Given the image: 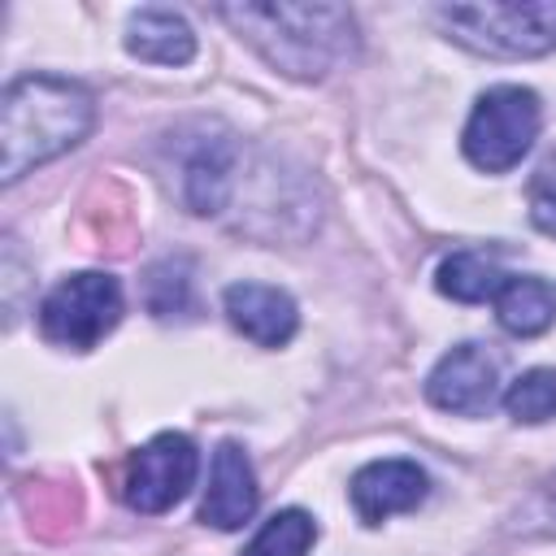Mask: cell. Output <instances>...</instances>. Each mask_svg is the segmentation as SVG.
Here are the masks:
<instances>
[{
  "label": "cell",
  "instance_id": "obj_2",
  "mask_svg": "<svg viewBox=\"0 0 556 556\" xmlns=\"http://www.w3.org/2000/svg\"><path fill=\"white\" fill-rule=\"evenodd\" d=\"M96 126V100L83 83L26 74L9 83L0 104V178L17 182L35 165L70 152Z\"/></svg>",
  "mask_w": 556,
  "mask_h": 556
},
{
  "label": "cell",
  "instance_id": "obj_18",
  "mask_svg": "<svg viewBox=\"0 0 556 556\" xmlns=\"http://www.w3.org/2000/svg\"><path fill=\"white\" fill-rule=\"evenodd\" d=\"M530 217L543 235H556V165H543L530 182Z\"/></svg>",
  "mask_w": 556,
  "mask_h": 556
},
{
  "label": "cell",
  "instance_id": "obj_5",
  "mask_svg": "<svg viewBox=\"0 0 556 556\" xmlns=\"http://www.w3.org/2000/svg\"><path fill=\"white\" fill-rule=\"evenodd\" d=\"M122 321V287L113 274L83 269L61 278L39 304V334L56 348L87 352Z\"/></svg>",
  "mask_w": 556,
  "mask_h": 556
},
{
  "label": "cell",
  "instance_id": "obj_19",
  "mask_svg": "<svg viewBox=\"0 0 556 556\" xmlns=\"http://www.w3.org/2000/svg\"><path fill=\"white\" fill-rule=\"evenodd\" d=\"M547 495H552V517H556V482L547 486Z\"/></svg>",
  "mask_w": 556,
  "mask_h": 556
},
{
  "label": "cell",
  "instance_id": "obj_13",
  "mask_svg": "<svg viewBox=\"0 0 556 556\" xmlns=\"http://www.w3.org/2000/svg\"><path fill=\"white\" fill-rule=\"evenodd\" d=\"M491 304H495L500 326L517 339H530V334H543L547 326H556V282L552 278L508 274Z\"/></svg>",
  "mask_w": 556,
  "mask_h": 556
},
{
  "label": "cell",
  "instance_id": "obj_8",
  "mask_svg": "<svg viewBox=\"0 0 556 556\" xmlns=\"http://www.w3.org/2000/svg\"><path fill=\"white\" fill-rule=\"evenodd\" d=\"M430 491V478L417 460L391 456V460H369L352 473V508L365 526H382L395 513H413Z\"/></svg>",
  "mask_w": 556,
  "mask_h": 556
},
{
  "label": "cell",
  "instance_id": "obj_6",
  "mask_svg": "<svg viewBox=\"0 0 556 556\" xmlns=\"http://www.w3.org/2000/svg\"><path fill=\"white\" fill-rule=\"evenodd\" d=\"M195 469H200V456H195V443L187 434H156L148 439L143 447L130 452L126 460V473H122V500L135 508V513H169L195 482Z\"/></svg>",
  "mask_w": 556,
  "mask_h": 556
},
{
  "label": "cell",
  "instance_id": "obj_1",
  "mask_svg": "<svg viewBox=\"0 0 556 556\" xmlns=\"http://www.w3.org/2000/svg\"><path fill=\"white\" fill-rule=\"evenodd\" d=\"M217 17L300 83L326 78L356 52V22L343 4H222Z\"/></svg>",
  "mask_w": 556,
  "mask_h": 556
},
{
  "label": "cell",
  "instance_id": "obj_9",
  "mask_svg": "<svg viewBox=\"0 0 556 556\" xmlns=\"http://www.w3.org/2000/svg\"><path fill=\"white\" fill-rule=\"evenodd\" d=\"M222 308H226V321L256 348H282L300 326L295 300L269 282H230L222 295Z\"/></svg>",
  "mask_w": 556,
  "mask_h": 556
},
{
  "label": "cell",
  "instance_id": "obj_14",
  "mask_svg": "<svg viewBox=\"0 0 556 556\" xmlns=\"http://www.w3.org/2000/svg\"><path fill=\"white\" fill-rule=\"evenodd\" d=\"M504 269L495 261V252H452L439 261L434 269V287L460 304H482V300H495V291L504 287Z\"/></svg>",
  "mask_w": 556,
  "mask_h": 556
},
{
  "label": "cell",
  "instance_id": "obj_11",
  "mask_svg": "<svg viewBox=\"0 0 556 556\" xmlns=\"http://www.w3.org/2000/svg\"><path fill=\"white\" fill-rule=\"evenodd\" d=\"M239 187V148L235 139H204L187 165H182V195L191 204V213L200 217H217Z\"/></svg>",
  "mask_w": 556,
  "mask_h": 556
},
{
  "label": "cell",
  "instance_id": "obj_17",
  "mask_svg": "<svg viewBox=\"0 0 556 556\" xmlns=\"http://www.w3.org/2000/svg\"><path fill=\"white\" fill-rule=\"evenodd\" d=\"M143 304L156 317H178L191 308V278L182 261H156L143 278Z\"/></svg>",
  "mask_w": 556,
  "mask_h": 556
},
{
  "label": "cell",
  "instance_id": "obj_16",
  "mask_svg": "<svg viewBox=\"0 0 556 556\" xmlns=\"http://www.w3.org/2000/svg\"><path fill=\"white\" fill-rule=\"evenodd\" d=\"M504 408L521 426H543L556 417V369H526L521 378L508 382Z\"/></svg>",
  "mask_w": 556,
  "mask_h": 556
},
{
  "label": "cell",
  "instance_id": "obj_12",
  "mask_svg": "<svg viewBox=\"0 0 556 556\" xmlns=\"http://www.w3.org/2000/svg\"><path fill=\"white\" fill-rule=\"evenodd\" d=\"M126 52L152 65H187L195 56V30L174 9H135L126 22Z\"/></svg>",
  "mask_w": 556,
  "mask_h": 556
},
{
  "label": "cell",
  "instance_id": "obj_4",
  "mask_svg": "<svg viewBox=\"0 0 556 556\" xmlns=\"http://www.w3.org/2000/svg\"><path fill=\"white\" fill-rule=\"evenodd\" d=\"M539 122H543L539 96L530 87L500 83V87H486L473 100V113L465 122L460 148H465L469 165H478L486 174H504L534 148Z\"/></svg>",
  "mask_w": 556,
  "mask_h": 556
},
{
  "label": "cell",
  "instance_id": "obj_7",
  "mask_svg": "<svg viewBox=\"0 0 556 556\" xmlns=\"http://www.w3.org/2000/svg\"><path fill=\"white\" fill-rule=\"evenodd\" d=\"M500 395V361L482 343H456L426 378V400L456 417H486Z\"/></svg>",
  "mask_w": 556,
  "mask_h": 556
},
{
  "label": "cell",
  "instance_id": "obj_10",
  "mask_svg": "<svg viewBox=\"0 0 556 556\" xmlns=\"http://www.w3.org/2000/svg\"><path fill=\"white\" fill-rule=\"evenodd\" d=\"M256 473L252 460L239 443H222L213 452V469H208V491L200 500V521L213 530H239L248 526V517L256 513Z\"/></svg>",
  "mask_w": 556,
  "mask_h": 556
},
{
  "label": "cell",
  "instance_id": "obj_3",
  "mask_svg": "<svg viewBox=\"0 0 556 556\" xmlns=\"http://www.w3.org/2000/svg\"><path fill=\"white\" fill-rule=\"evenodd\" d=\"M439 26L469 52L526 61L556 48V0H486V4H443Z\"/></svg>",
  "mask_w": 556,
  "mask_h": 556
},
{
  "label": "cell",
  "instance_id": "obj_15",
  "mask_svg": "<svg viewBox=\"0 0 556 556\" xmlns=\"http://www.w3.org/2000/svg\"><path fill=\"white\" fill-rule=\"evenodd\" d=\"M317 543V521L304 508L274 513L239 556H304Z\"/></svg>",
  "mask_w": 556,
  "mask_h": 556
}]
</instances>
